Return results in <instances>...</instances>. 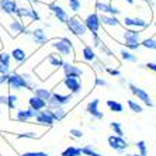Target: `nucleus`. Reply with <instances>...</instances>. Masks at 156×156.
<instances>
[{
  "label": "nucleus",
  "instance_id": "f257e3e1",
  "mask_svg": "<svg viewBox=\"0 0 156 156\" xmlns=\"http://www.w3.org/2000/svg\"><path fill=\"white\" fill-rule=\"evenodd\" d=\"M122 44L125 49L128 51H135L141 47V31L139 30H124L122 31Z\"/></svg>",
  "mask_w": 156,
  "mask_h": 156
},
{
  "label": "nucleus",
  "instance_id": "f03ea898",
  "mask_svg": "<svg viewBox=\"0 0 156 156\" xmlns=\"http://www.w3.org/2000/svg\"><path fill=\"white\" fill-rule=\"evenodd\" d=\"M51 47L54 48L56 54H59L61 56H68V58H72L75 56V48H73V44L69 38L66 37H62V38H58V40H54L51 42Z\"/></svg>",
  "mask_w": 156,
  "mask_h": 156
},
{
  "label": "nucleus",
  "instance_id": "7ed1b4c3",
  "mask_svg": "<svg viewBox=\"0 0 156 156\" xmlns=\"http://www.w3.org/2000/svg\"><path fill=\"white\" fill-rule=\"evenodd\" d=\"M66 27H68V30H69L75 37H77V38H82V40H83L86 35H89V31H87L86 26H84V21L79 16L69 17V20L66 23Z\"/></svg>",
  "mask_w": 156,
  "mask_h": 156
},
{
  "label": "nucleus",
  "instance_id": "20e7f679",
  "mask_svg": "<svg viewBox=\"0 0 156 156\" xmlns=\"http://www.w3.org/2000/svg\"><path fill=\"white\" fill-rule=\"evenodd\" d=\"M73 100V96L70 94H62L59 91H52V97L48 101L47 108H52V107H65V105L70 104Z\"/></svg>",
  "mask_w": 156,
  "mask_h": 156
},
{
  "label": "nucleus",
  "instance_id": "39448f33",
  "mask_svg": "<svg viewBox=\"0 0 156 156\" xmlns=\"http://www.w3.org/2000/svg\"><path fill=\"white\" fill-rule=\"evenodd\" d=\"M128 87H129L131 93L138 98V100H141L145 105H148V107H153V105H155L153 104L152 97H151V94H149L145 89H141V87H138L136 84H134V83H128Z\"/></svg>",
  "mask_w": 156,
  "mask_h": 156
},
{
  "label": "nucleus",
  "instance_id": "423d86ee",
  "mask_svg": "<svg viewBox=\"0 0 156 156\" xmlns=\"http://www.w3.org/2000/svg\"><path fill=\"white\" fill-rule=\"evenodd\" d=\"M83 21H84V26H86L89 34H91V37L98 35V31H100V27H101L98 13H90V14H87V17L84 18Z\"/></svg>",
  "mask_w": 156,
  "mask_h": 156
},
{
  "label": "nucleus",
  "instance_id": "0eeeda50",
  "mask_svg": "<svg viewBox=\"0 0 156 156\" xmlns=\"http://www.w3.org/2000/svg\"><path fill=\"white\" fill-rule=\"evenodd\" d=\"M7 30L13 37H17L20 34H24V35H30L31 34V30L27 26H24L21 20H18L16 17H11L10 23H9V26H7Z\"/></svg>",
  "mask_w": 156,
  "mask_h": 156
},
{
  "label": "nucleus",
  "instance_id": "6e6552de",
  "mask_svg": "<svg viewBox=\"0 0 156 156\" xmlns=\"http://www.w3.org/2000/svg\"><path fill=\"white\" fill-rule=\"evenodd\" d=\"M7 86L11 90H23V89L28 90V86H27L26 80H24L21 73H18V72H11L10 75H9Z\"/></svg>",
  "mask_w": 156,
  "mask_h": 156
},
{
  "label": "nucleus",
  "instance_id": "1a4fd4ad",
  "mask_svg": "<svg viewBox=\"0 0 156 156\" xmlns=\"http://www.w3.org/2000/svg\"><path fill=\"white\" fill-rule=\"evenodd\" d=\"M16 16L18 17V20H31V21H40L41 17L38 14V11L33 7V6H30V7H24V6H18L17 7V11H16Z\"/></svg>",
  "mask_w": 156,
  "mask_h": 156
},
{
  "label": "nucleus",
  "instance_id": "9d476101",
  "mask_svg": "<svg viewBox=\"0 0 156 156\" xmlns=\"http://www.w3.org/2000/svg\"><path fill=\"white\" fill-rule=\"evenodd\" d=\"M62 84L66 87V90L69 91L72 96H79L82 93V82L77 77H70V76H65L62 80Z\"/></svg>",
  "mask_w": 156,
  "mask_h": 156
},
{
  "label": "nucleus",
  "instance_id": "9b49d317",
  "mask_svg": "<svg viewBox=\"0 0 156 156\" xmlns=\"http://www.w3.org/2000/svg\"><path fill=\"white\" fill-rule=\"evenodd\" d=\"M107 142H108V145L111 149H114L115 152H118L120 155H122L125 151L128 149V142L122 138V136H117V135H110L108 138H107Z\"/></svg>",
  "mask_w": 156,
  "mask_h": 156
},
{
  "label": "nucleus",
  "instance_id": "f8f14e48",
  "mask_svg": "<svg viewBox=\"0 0 156 156\" xmlns=\"http://www.w3.org/2000/svg\"><path fill=\"white\" fill-rule=\"evenodd\" d=\"M121 24L131 30H141V28H146L148 27V21L139 17H124Z\"/></svg>",
  "mask_w": 156,
  "mask_h": 156
},
{
  "label": "nucleus",
  "instance_id": "ddd939ff",
  "mask_svg": "<svg viewBox=\"0 0 156 156\" xmlns=\"http://www.w3.org/2000/svg\"><path fill=\"white\" fill-rule=\"evenodd\" d=\"M62 70H63V75L65 76H70V77H82L83 76V69L80 66L75 65L73 62H63L62 65Z\"/></svg>",
  "mask_w": 156,
  "mask_h": 156
},
{
  "label": "nucleus",
  "instance_id": "4468645a",
  "mask_svg": "<svg viewBox=\"0 0 156 156\" xmlns=\"http://www.w3.org/2000/svg\"><path fill=\"white\" fill-rule=\"evenodd\" d=\"M34 120H35V122L38 124V125H45V127H52V125L55 124L54 117L51 115V111H49L48 108L38 111Z\"/></svg>",
  "mask_w": 156,
  "mask_h": 156
},
{
  "label": "nucleus",
  "instance_id": "2eb2a0df",
  "mask_svg": "<svg viewBox=\"0 0 156 156\" xmlns=\"http://www.w3.org/2000/svg\"><path fill=\"white\" fill-rule=\"evenodd\" d=\"M48 9L51 10V13L54 14V17L56 18L59 23H63V24L68 23V20H69V14H68V11L62 7V6H59V4H56V3H52V4L48 6Z\"/></svg>",
  "mask_w": 156,
  "mask_h": 156
},
{
  "label": "nucleus",
  "instance_id": "dca6fc26",
  "mask_svg": "<svg viewBox=\"0 0 156 156\" xmlns=\"http://www.w3.org/2000/svg\"><path fill=\"white\" fill-rule=\"evenodd\" d=\"M98 105H100V98H94V100H91V101L87 103L86 111H87V114H90L96 120H103V118H104V114H103V111H100Z\"/></svg>",
  "mask_w": 156,
  "mask_h": 156
},
{
  "label": "nucleus",
  "instance_id": "f3484780",
  "mask_svg": "<svg viewBox=\"0 0 156 156\" xmlns=\"http://www.w3.org/2000/svg\"><path fill=\"white\" fill-rule=\"evenodd\" d=\"M31 38H33L34 44H37V45H40V47H42V45H47L48 42H49V37L47 35V33L44 31L42 28H34L31 30Z\"/></svg>",
  "mask_w": 156,
  "mask_h": 156
},
{
  "label": "nucleus",
  "instance_id": "a211bd4d",
  "mask_svg": "<svg viewBox=\"0 0 156 156\" xmlns=\"http://www.w3.org/2000/svg\"><path fill=\"white\" fill-rule=\"evenodd\" d=\"M18 4L16 0H0V10L3 11L4 14L14 17L16 11H17Z\"/></svg>",
  "mask_w": 156,
  "mask_h": 156
},
{
  "label": "nucleus",
  "instance_id": "6ab92c4d",
  "mask_svg": "<svg viewBox=\"0 0 156 156\" xmlns=\"http://www.w3.org/2000/svg\"><path fill=\"white\" fill-rule=\"evenodd\" d=\"M37 115V111H34L33 108H26V110H17L16 111V120L18 122H24L27 124L30 120H34Z\"/></svg>",
  "mask_w": 156,
  "mask_h": 156
},
{
  "label": "nucleus",
  "instance_id": "aec40b11",
  "mask_svg": "<svg viewBox=\"0 0 156 156\" xmlns=\"http://www.w3.org/2000/svg\"><path fill=\"white\" fill-rule=\"evenodd\" d=\"M100 17V23L101 26L110 27V28H120L121 27V21L115 16H110V14H98Z\"/></svg>",
  "mask_w": 156,
  "mask_h": 156
},
{
  "label": "nucleus",
  "instance_id": "412c9836",
  "mask_svg": "<svg viewBox=\"0 0 156 156\" xmlns=\"http://www.w3.org/2000/svg\"><path fill=\"white\" fill-rule=\"evenodd\" d=\"M28 107L38 113L41 110L47 108V103L44 101V100H41L40 97H37V96H31V97L28 98Z\"/></svg>",
  "mask_w": 156,
  "mask_h": 156
},
{
  "label": "nucleus",
  "instance_id": "4be33fe9",
  "mask_svg": "<svg viewBox=\"0 0 156 156\" xmlns=\"http://www.w3.org/2000/svg\"><path fill=\"white\" fill-rule=\"evenodd\" d=\"M33 91H34V96L40 97L41 100H44L47 104L52 97V90L51 89H48V87H37V89H34Z\"/></svg>",
  "mask_w": 156,
  "mask_h": 156
},
{
  "label": "nucleus",
  "instance_id": "5701e85b",
  "mask_svg": "<svg viewBox=\"0 0 156 156\" xmlns=\"http://www.w3.org/2000/svg\"><path fill=\"white\" fill-rule=\"evenodd\" d=\"M82 58L86 62H96L97 61V55H96L94 49L90 47V45H84L83 49H82Z\"/></svg>",
  "mask_w": 156,
  "mask_h": 156
},
{
  "label": "nucleus",
  "instance_id": "b1692460",
  "mask_svg": "<svg viewBox=\"0 0 156 156\" xmlns=\"http://www.w3.org/2000/svg\"><path fill=\"white\" fill-rule=\"evenodd\" d=\"M10 56L17 62L18 65L24 63V62L27 61V58H28V56H27V52L24 51V49H21V48H14V49L10 52Z\"/></svg>",
  "mask_w": 156,
  "mask_h": 156
},
{
  "label": "nucleus",
  "instance_id": "393cba45",
  "mask_svg": "<svg viewBox=\"0 0 156 156\" xmlns=\"http://www.w3.org/2000/svg\"><path fill=\"white\" fill-rule=\"evenodd\" d=\"M48 110L51 111V115L54 117L55 122H56V121L61 122V121L66 117V114H68V111L65 110V107H52V108H48Z\"/></svg>",
  "mask_w": 156,
  "mask_h": 156
},
{
  "label": "nucleus",
  "instance_id": "a878e982",
  "mask_svg": "<svg viewBox=\"0 0 156 156\" xmlns=\"http://www.w3.org/2000/svg\"><path fill=\"white\" fill-rule=\"evenodd\" d=\"M110 7H111V3H110V2L98 0L97 3H96V13H100V14H110Z\"/></svg>",
  "mask_w": 156,
  "mask_h": 156
},
{
  "label": "nucleus",
  "instance_id": "bb28decb",
  "mask_svg": "<svg viewBox=\"0 0 156 156\" xmlns=\"http://www.w3.org/2000/svg\"><path fill=\"white\" fill-rule=\"evenodd\" d=\"M105 104H107V107H108L113 113H117V114H120L124 111V105L120 101H117V100H107L105 101Z\"/></svg>",
  "mask_w": 156,
  "mask_h": 156
},
{
  "label": "nucleus",
  "instance_id": "cd10ccee",
  "mask_svg": "<svg viewBox=\"0 0 156 156\" xmlns=\"http://www.w3.org/2000/svg\"><path fill=\"white\" fill-rule=\"evenodd\" d=\"M120 55H121V59H122V61H125V62H131V63H136V62H138L136 55H134V52H132V51H128V49H121Z\"/></svg>",
  "mask_w": 156,
  "mask_h": 156
},
{
  "label": "nucleus",
  "instance_id": "c85d7f7f",
  "mask_svg": "<svg viewBox=\"0 0 156 156\" xmlns=\"http://www.w3.org/2000/svg\"><path fill=\"white\" fill-rule=\"evenodd\" d=\"M61 156H82V151L77 146H68V148L61 153Z\"/></svg>",
  "mask_w": 156,
  "mask_h": 156
},
{
  "label": "nucleus",
  "instance_id": "c756f323",
  "mask_svg": "<svg viewBox=\"0 0 156 156\" xmlns=\"http://www.w3.org/2000/svg\"><path fill=\"white\" fill-rule=\"evenodd\" d=\"M21 75H23V77H24V80H26L27 86H28V90L37 89V80L33 75H30V73H21Z\"/></svg>",
  "mask_w": 156,
  "mask_h": 156
},
{
  "label": "nucleus",
  "instance_id": "7c9ffc66",
  "mask_svg": "<svg viewBox=\"0 0 156 156\" xmlns=\"http://www.w3.org/2000/svg\"><path fill=\"white\" fill-rule=\"evenodd\" d=\"M110 128L114 131V134H115L117 136H122L124 138V129H122L121 122H118V121H111V122H110Z\"/></svg>",
  "mask_w": 156,
  "mask_h": 156
},
{
  "label": "nucleus",
  "instance_id": "2f4dec72",
  "mask_svg": "<svg viewBox=\"0 0 156 156\" xmlns=\"http://www.w3.org/2000/svg\"><path fill=\"white\" fill-rule=\"evenodd\" d=\"M80 151H82V155H86V156H103L101 153H98L91 145L83 146V148H80Z\"/></svg>",
  "mask_w": 156,
  "mask_h": 156
},
{
  "label": "nucleus",
  "instance_id": "473e14b6",
  "mask_svg": "<svg viewBox=\"0 0 156 156\" xmlns=\"http://www.w3.org/2000/svg\"><path fill=\"white\" fill-rule=\"evenodd\" d=\"M141 47L146 48V49H153V51H156V38H146V40H142Z\"/></svg>",
  "mask_w": 156,
  "mask_h": 156
},
{
  "label": "nucleus",
  "instance_id": "72a5a7b5",
  "mask_svg": "<svg viewBox=\"0 0 156 156\" xmlns=\"http://www.w3.org/2000/svg\"><path fill=\"white\" fill-rule=\"evenodd\" d=\"M127 104H128V107H129L131 111H134V113H136V114H141L142 111H144L142 105L139 104V103H136L135 100H128Z\"/></svg>",
  "mask_w": 156,
  "mask_h": 156
},
{
  "label": "nucleus",
  "instance_id": "f704fd0d",
  "mask_svg": "<svg viewBox=\"0 0 156 156\" xmlns=\"http://www.w3.org/2000/svg\"><path fill=\"white\" fill-rule=\"evenodd\" d=\"M135 148L138 149V153L142 156H146L148 155V145H146L145 141H138L135 142Z\"/></svg>",
  "mask_w": 156,
  "mask_h": 156
},
{
  "label": "nucleus",
  "instance_id": "c9c22d12",
  "mask_svg": "<svg viewBox=\"0 0 156 156\" xmlns=\"http://www.w3.org/2000/svg\"><path fill=\"white\" fill-rule=\"evenodd\" d=\"M17 100L18 97L16 94H7V108L10 110V111H13V110H16V105H17Z\"/></svg>",
  "mask_w": 156,
  "mask_h": 156
},
{
  "label": "nucleus",
  "instance_id": "e433bc0d",
  "mask_svg": "<svg viewBox=\"0 0 156 156\" xmlns=\"http://www.w3.org/2000/svg\"><path fill=\"white\" fill-rule=\"evenodd\" d=\"M0 63H2V65H6V66L11 65V56L9 52H6V51L0 52Z\"/></svg>",
  "mask_w": 156,
  "mask_h": 156
},
{
  "label": "nucleus",
  "instance_id": "4c0bfd02",
  "mask_svg": "<svg viewBox=\"0 0 156 156\" xmlns=\"http://www.w3.org/2000/svg\"><path fill=\"white\" fill-rule=\"evenodd\" d=\"M68 4H69V9L73 13H79L80 9H82V2L80 0H68Z\"/></svg>",
  "mask_w": 156,
  "mask_h": 156
},
{
  "label": "nucleus",
  "instance_id": "58836bf2",
  "mask_svg": "<svg viewBox=\"0 0 156 156\" xmlns=\"http://www.w3.org/2000/svg\"><path fill=\"white\" fill-rule=\"evenodd\" d=\"M18 139H26V138H31V139H35L37 138V134L34 132V131H30V132H23V134H18L17 135Z\"/></svg>",
  "mask_w": 156,
  "mask_h": 156
},
{
  "label": "nucleus",
  "instance_id": "ea45409f",
  "mask_svg": "<svg viewBox=\"0 0 156 156\" xmlns=\"http://www.w3.org/2000/svg\"><path fill=\"white\" fill-rule=\"evenodd\" d=\"M69 134L72 135L73 138H76V139H80V138H83V132L80 129H77V128H72V129L69 131Z\"/></svg>",
  "mask_w": 156,
  "mask_h": 156
},
{
  "label": "nucleus",
  "instance_id": "a19ab883",
  "mask_svg": "<svg viewBox=\"0 0 156 156\" xmlns=\"http://www.w3.org/2000/svg\"><path fill=\"white\" fill-rule=\"evenodd\" d=\"M107 73H110L111 76H115V77H121V72L118 69H115V68H107Z\"/></svg>",
  "mask_w": 156,
  "mask_h": 156
},
{
  "label": "nucleus",
  "instance_id": "79ce46f5",
  "mask_svg": "<svg viewBox=\"0 0 156 156\" xmlns=\"http://www.w3.org/2000/svg\"><path fill=\"white\" fill-rule=\"evenodd\" d=\"M107 80L105 79H103V77H100V76H97L96 77V86H98V87H104V86H107Z\"/></svg>",
  "mask_w": 156,
  "mask_h": 156
},
{
  "label": "nucleus",
  "instance_id": "37998d69",
  "mask_svg": "<svg viewBox=\"0 0 156 156\" xmlns=\"http://www.w3.org/2000/svg\"><path fill=\"white\" fill-rule=\"evenodd\" d=\"M121 14V10L118 7H115V6H113V3H111V7H110V16H120Z\"/></svg>",
  "mask_w": 156,
  "mask_h": 156
},
{
  "label": "nucleus",
  "instance_id": "c03bdc74",
  "mask_svg": "<svg viewBox=\"0 0 156 156\" xmlns=\"http://www.w3.org/2000/svg\"><path fill=\"white\" fill-rule=\"evenodd\" d=\"M10 66H6V65H2L0 63V75H10Z\"/></svg>",
  "mask_w": 156,
  "mask_h": 156
},
{
  "label": "nucleus",
  "instance_id": "a18cd8bd",
  "mask_svg": "<svg viewBox=\"0 0 156 156\" xmlns=\"http://www.w3.org/2000/svg\"><path fill=\"white\" fill-rule=\"evenodd\" d=\"M146 68V69H149V70H152L153 73H156V63L155 62H148V63H145L144 65Z\"/></svg>",
  "mask_w": 156,
  "mask_h": 156
},
{
  "label": "nucleus",
  "instance_id": "49530a36",
  "mask_svg": "<svg viewBox=\"0 0 156 156\" xmlns=\"http://www.w3.org/2000/svg\"><path fill=\"white\" fill-rule=\"evenodd\" d=\"M0 105H7V94H0Z\"/></svg>",
  "mask_w": 156,
  "mask_h": 156
},
{
  "label": "nucleus",
  "instance_id": "de8ad7c7",
  "mask_svg": "<svg viewBox=\"0 0 156 156\" xmlns=\"http://www.w3.org/2000/svg\"><path fill=\"white\" fill-rule=\"evenodd\" d=\"M9 75H0V84H7Z\"/></svg>",
  "mask_w": 156,
  "mask_h": 156
},
{
  "label": "nucleus",
  "instance_id": "09e8293b",
  "mask_svg": "<svg viewBox=\"0 0 156 156\" xmlns=\"http://www.w3.org/2000/svg\"><path fill=\"white\" fill-rule=\"evenodd\" d=\"M124 2H127L128 4H134L135 3V0H124Z\"/></svg>",
  "mask_w": 156,
  "mask_h": 156
},
{
  "label": "nucleus",
  "instance_id": "8fccbe9b",
  "mask_svg": "<svg viewBox=\"0 0 156 156\" xmlns=\"http://www.w3.org/2000/svg\"><path fill=\"white\" fill-rule=\"evenodd\" d=\"M142 2H146V3H149V4H153V0H142Z\"/></svg>",
  "mask_w": 156,
  "mask_h": 156
},
{
  "label": "nucleus",
  "instance_id": "3c124183",
  "mask_svg": "<svg viewBox=\"0 0 156 156\" xmlns=\"http://www.w3.org/2000/svg\"><path fill=\"white\" fill-rule=\"evenodd\" d=\"M17 156H28V152H26V153H21V155H17Z\"/></svg>",
  "mask_w": 156,
  "mask_h": 156
},
{
  "label": "nucleus",
  "instance_id": "603ef678",
  "mask_svg": "<svg viewBox=\"0 0 156 156\" xmlns=\"http://www.w3.org/2000/svg\"><path fill=\"white\" fill-rule=\"evenodd\" d=\"M24 2H31V3H34V2H37V0H24Z\"/></svg>",
  "mask_w": 156,
  "mask_h": 156
},
{
  "label": "nucleus",
  "instance_id": "864d4df0",
  "mask_svg": "<svg viewBox=\"0 0 156 156\" xmlns=\"http://www.w3.org/2000/svg\"><path fill=\"white\" fill-rule=\"evenodd\" d=\"M131 156H142V155H139V153H134V155H131Z\"/></svg>",
  "mask_w": 156,
  "mask_h": 156
},
{
  "label": "nucleus",
  "instance_id": "5fc2aeb1",
  "mask_svg": "<svg viewBox=\"0 0 156 156\" xmlns=\"http://www.w3.org/2000/svg\"><path fill=\"white\" fill-rule=\"evenodd\" d=\"M124 156H131V155H128V153H127V155H124Z\"/></svg>",
  "mask_w": 156,
  "mask_h": 156
}]
</instances>
